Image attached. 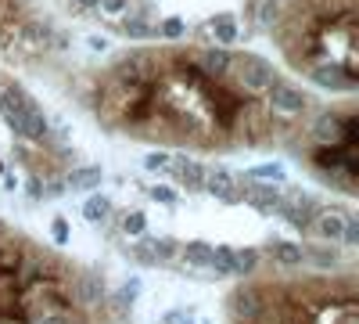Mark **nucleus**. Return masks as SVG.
Segmentation results:
<instances>
[{"label":"nucleus","instance_id":"nucleus-28","mask_svg":"<svg viewBox=\"0 0 359 324\" xmlns=\"http://www.w3.org/2000/svg\"><path fill=\"white\" fill-rule=\"evenodd\" d=\"M248 176H252V181H284V169L280 166H273V162H266V166H252L248 169Z\"/></svg>","mask_w":359,"mask_h":324},{"label":"nucleus","instance_id":"nucleus-13","mask_svg":"<svg viewBox=\"0 0 359 324\" xmlns=\"http://www.w3.org/2000/svg\"><path fill=\"white\" fill-rule=\"evenodd\" d=\"M269 256H273V263H280V267H302L306 263V249L298 242H284V238L269 242Z\"/></svg>","mask_w":359,"mask_h":324},{"label":"nucleus","instance_id":"nucleus-8","mask_svg":"<svg viewBox=\"0 0 359 324\" xmlns=\"http://www.w3.org/2000/svg\"><path fill=\"white\" fill-rule=\"evenodd\" d=\"M345 216H348V213H341L338 205H331V209H316L309 231H316V238H320V242H341Z\"/></svg>","mask_w":359,"mask_h":324},{"label":"nucleus","instance_id":"nucleus-14","mask_svg":"<svg viewBox=\"0 0 359 324\" xmlns=\"http://www.w3.org/2000/svg\"><path fill=\"white\" fill-rule=\"evenodd\" d=\"M245 198L255 205L259 213H266V216H269V213H277V205H280V198H284V195H280L273 184H252V188L245 191Z\"/></svg>","mask_w":359,"mask_h":324},{"label":"nucleus","instance_id":"nucleus-16","mask_svg":"<svg viewBox=\"0 0 359 324\" xmlns=\"http://www.w3.org/2000/svg\"><path fill=\"white\" fill-rule=\"evenodd\" d=\"M306 263H313L316 271H334L341 263V252L334 249V242H323V245H309L306 249Z\"/></svg>","mask_w":359,"mask_h":324},{"label":"nucleus","instance_id":"nucleus-12","mask_svg":"<svg viewBox=\"0 0 359 324\" xmlns=\"http://www.w3.org/2000/svg\"><path fill=\"white\" fill-rule=\"evenodd\" d=\"M169 169L180 176V184H184L187 191H198V188L205 184V166H201L198 159H172Z\"/></svg>","mask_w":359,"mask_h":324},{"label":"nucleus","instance_id":"nucleus-25","mask_svg":"<svg viewBox=\"0 0 359 324\" xmlns=\"http://www.w3.org/2000/svg\"><path fill=\"white\" fill-rule=\"evenodd\" d=\"M158 37H165V40H184V37H187V22L180 18V15L162 18V22H158Z\"/></svg>","mask_w":359,"mask_h":324},{"label":"nucleus","instance_id":"nucleus-24","mask_svg":"<svg viewBox=\"0 0 359 324\" xmlns=\"http://www.w3.org/2000/svg\"><path fill=\"white\" fill-rule=\"evenodd\" d=\"M259 267V249H233V274L237 278H248Z\"/></svg>","mask_w":359,"mask_h":324},{"label":"nucleus","instance_id":"nucleus-9","mask_svg":"<svg viewBox=\"0 0 359 324\" xmlns=\"http://www.w3.org/2000/svg\"><path fill=\"white\" fill-rule=\"evenodd\" d=\"M208 195H212V198H219V202H241L245 195L241 191H237V181H233V176L226 173V169H212V173H205V184H201Z\"/></svg>","mask_w":359,"mask_h":324},{"label":"nucleus","instance_id":"nucleus-27","mask_svg":"<svg viewBox=\"0 0 359 324\" xmlns=\"http://www.w3.org/2000/svg\"><path fill=\"white\" fill-rule=\"evenodd\" d=\"M144 231H147V216H144L140 209H133V213L123 216V234H133V238H140Z\"/></svg>","mask_w":359,"mask_h":324},{"label":"nucleus","instance_id":"nucleus-29","mask_svg":"<svg viewBox=\"0 0 359 324\" xmlns=\"http://www.w3.org/2000/svg\"><path fill=\"white\" fill-rule=\"evenodd\" d=\"M97 11L108 15V18H118L130 11V0H97Z\"/></svg>","mask_w":359,"mask_h":324},{"label":"nucleus","instance_id":"nucleus-26","mask_svg":"<svg viewBox=\"0 0 359 324\" xmlns=\"http://www.w3.org/2000/svg\"><path fill=\"white\" fill-rule=\"evenodd\" d=\"M33 324H72V313H69L65 306H50V310L36 313Z\"/></svg>","mask_w":359,"mask_h":324},{"label":"nucleus","instance_id":"nucleus-5","mask_svg":"<svg viewBox=\"0 0 359 324\" xmlns=\"http://www.w3.org/2000/svg\"><path fill=\"white\" fill-rule=\"evenodd\" d=\"M320 209V205L309 198V195H302V191H291L287 198H280V205H277V213L294 227V231H309V223H313V213Z\"/></svg>","mask_w":359,"mask_h":324},{"label":"nucleus","instance_id":"nucleus-35","mask_svg":"<svg viewBox=\"0 0 359 324\" xmlns=\"http://www.w3.org/2000/svg\"><path fill=\"white\" fill-rule=\"evenodd\" d=\"M162 324H194V320H191V310H169Z\"/></svg>","mask_w":359,"mask_h":324},{"label":"nucleus","instance_id":"nucleus-39","mask_svg":"<svg viewBox=\"0 0 359 324\" xmlns=\"http://www.w3.org/2000/svg\"><path fill=\"white\" fill-rule=\"evenodd\" d=\"M133 252H137V259L144 263V267H151V263H155V256H151V249H147V242H144V245H137Z\"/></svg>","mask_w":359,"mask_h":324},{"label":"nucleus","instance_id":"nucleus-42","mask_svg":"<svg viewBox=\"0 0 359 324\" xmlns=\"http://www.w3.org/2000/svg\"><path fill=\"white\" fill-rule=\"evenodd\" d=\"M0 176H4V162H0Z\"/></svg>","mask_w":359,"mask_h":324},{"label":"nucleus","instance_id":"nucleus-21","mask_svg":"<svg viewBox=\"0 0 359 324\" xmlns=\"http://www.w3.org/2000/svg\"><path fill=\"white\" fill-rule=\"evenodd\" d=\"M83 216H86L90 223H104V220L111 216V202H108L104 195H90L86 205H83Z\"/></svg>","mask_w":359,"mask_h":324},{"label":"nucleus","instance_id":"nucleus-15","mask_svg":"<svg viewBox=\"0 0 359 324\" xmlns=\"http://www.w3.org/2000/svg\"><path fill=\"white\" fill-rule=\"evenodd\" d=\"M341 119L345 115H338V112H323L320 119L313 123V137L320 144H338L341 141Z\"/></svg>","mask_w":359,"mask_h":324},{"label":"nucleus","instance_id":"nucleus-22","mask_svg":"<svg viewBox=\"0 0 359 324\" xmlns=\"http://www.w3.org/2000/svg\"><path fill=\"white\" fill-rule=\"evenodd\" d=\"M208 267L223 278H237L233 274V249L230 245H212V259H208Z\"/></svg>","mask_w":359,"mask_h":324},{"label":"nucleus","instance_id":"nucleus-38","mask_svg":"<svg viewBox=\"0 0 359 324\" xmlns=\"http://www.w3.org/2000/svg\"><path fill=\"white\" fill-rule=\"evenodd\" d=\"M62 191H65V181H50V184H43V195H47V198H62Z\"/></svg>","mask_w":359,"mask_h":324},{"label":"nucleus","instance_id":"nucleus-7","mask_svg":"<svg viewBox=\"0 0 359 324\" xmlns=\"http://www.w3.org/2000/svg\"><path fill=\"white\" fill-rule=\"evenodd\" d=\"M309 79L316 83V86H323V91H345V94H352L355 91V72H348V69H341V65H316V69H309Z\"/></svg>","mask_w":359,"mask_h":324},{"label":"nucleus","instance_id":"nucleus-17","mask_svg":"<svg viewBox=\"0 0 359 324\" xmlns=\"http://www.w3.org/2000/svg\"><path fill=\"white\" fill-rule=\"evenodd\" d=\"M208 29H212L216 44H223V47H230V44H233L237 37H241V25H237V15H230V11L216 15L212 22H208Z\"/></svg>","mask_w":359,"mask_h":324},{"label":"nucleus","instance_id":"nucleus-30","mask_svg":"<svg viewBox=\"0 0 359 324\" xmlns=\"http://www.w3.org/2000/svg\"><path fill=\"white\" fill-rule=\"evenodd\" d=\"M169 162H172L169 152H151V155L144 159V169H147V173H162V169H169Z\"/></svg>","mask_w":359,"mask_h":324},{"label":"nucleus","instance_id":"nucleus-3","mask_svg":"<svg viewBox=\"0 0 359 324\" xmlns=\"http://www.w3.org/2000/svg\"><path fill=\"white\" fill-rule=\"evenodd\" d=\"M266 105H269V112H277V115H306L309 98H306V91H298V86L277 79L266 91Z\"/></svg>","mask_w":359,"mask_h":324},{"label":"nucleus","instance_id":"nucleus-36","mask_svg":"<svg viewBox=\"0 0 359 324\" xmlns=\"http://www.w3.org/2000/svg\"><path fill=\"white\" fill-rule=\"evenodd\" d=\"M118 292H123V296H126V299H130V303H133V299H137V296H140V281H137V278H130V281H126V285H123V288H118Z\"/></svg>","mask_w":359,"mask_h":324},{"label":"nucleus","instance_id":"nucleus-1","mask_svg":"<svg viewBox=\"0 0 359 324\" xmlns=\"http://www.w3.org/2000/svg\"><path fill=\"white\" fill-rule=\"evenodd\" d=\"M226 76H233V83L245 86V91H252V94H266L269 86L277 83L273 62H269V58H262V54H252V51L233 54V62H230V72H226Z\"/></svg>","mask_w":359,"mask_h":324},{"label":"nucleus","instance_id":"nucleus-33","mask_svg":"<svg viewBox=\"0 0 359 324\" xmlns=\"http://www.w3.org/2000/svg\"><path fill=\"white\" fill-rule=\"evenodd\" d=\"M50 238H54L57 245H65V242H69V220H65V216H57V220H54V227H50Z\"/></svg>","mask_w":359,"mask_h":324},{"label":"nucleus","instance_id":"nucleus-20","mask_svg":"<svg viewBox=\"0 0 359 324\" xmlns=\"http://www.w3.org/2000/svg\"><path fill=\"white\" fill-rule=\"evenodd\" d=\"M180 256H184L191 267H208V259H212V245L201 242V238H194V242H187V245H180Z\"/></svg>","mask_w":359,"mask_h":324},{"label":"nucleus","instance_id":"nucleus-32","mask_svg":"<svg viewBox=\"0 0 359 324\" xmlns=\"http://www.w3.org/2000/svg\"><path fill=\"white\" fill-rule=\"evenodd\" d=\"M22 252H11V249H0V274H15Z\"/></svg>","mask_w":359,"mask_h":324},{"label":"nucleus","instance_id":"nucleus-37","mask_svg":"<svg viewBox=\"0 0 359 324\" xmlns=\"http://www.w3.org/2000/svg\"><path fill=\"white\" fill-rule=\"evenodd\" d=\"M25 191H29V198H43V181H40V176H29Z\"/></svg>","mask_w":359,"mask_h":324},{"label":"nucleus","instance_id":"nucleus-34","mask_svg":"<svg viewBox=\"0 0 359 324\" xmlns=\"http://www.w3.org/2000/svg\"><path fill=\"white\" fill-rule=\"evenodd\" d=\"M151 198L162 202V205H176V191L165 188V184H155V188H151Z\"/></svg>","mask_w":359,"mask_h":324},{"label":"nucleus","instance_id":"nucleus-4","mask_svg":"<svg viewBox=\"0 0 359 324\" xmlns=\"http://www.w3.org/2000/svg\"><path fill=\"white\" fill-rule=\"evenodd\" d=\"M230 62H233V51L223 47V44L198 47V51H194V65H198V72H201L205 79H226Z\"/></svg>","mask_w":359,"mask_h":324},{"label":"nucleus","instance_id":"nucleus-10","mask_svg":"<svg viewBox=\"0 0 359 324\" xmlns=\"http://www.w3.org/2000/svg\"><path fill=\"white\" fill-rule=\"evenodd\" d=\"M118 33H123L126 40H155L158 37V22L126 11V15H118Z\"/></svg>","mask_w":359,"mask_h":324},{"label":"nucleus","instance_id":"nucleus-18","mask_svg":"<svg viewBox=\"0 0 359 324\" xmlns=\"http://www.w3.org/2000/svg\"><path fill=\"white\" fill-rule=\"evenodd\" d=\"M345 152H348V148H341V144H320V152L313 155V162H316L320 173H341Z\"/></svg>","mask_w":359,"mask_h":324},{"label":"nucleus","instance_id":"nucleus-31","mask_svg":"<svg viewBox=\"0 0 359 324\" xmlns=\"http://www.w3.org/2000/svg\"><path fill=\"white\" fill-rule=\"evenodd\" d=\"M341 242H345L348 249H355V245H359V216H345V231H341Z\"/></svg>","mask_w":359,"mask_h":324},{"label":"nucleus","instance_id":"nucleus-2","mask_svg":"<svg viewBox=\"0 0 359 324\" xmlns=\"http://www.w3.org/2000/svg\"><path fill=\"white\" fill-rule=\"evenodd\" d=\"M226 310L233 324H259L266 317V299L255 285H237L226 296Z\"/></svg>","mask_w":359,"mask_h":324},{"label":"nucleus","instance_id":"nucleus-23","mask_svg":"<svg viewBox=\"0 0 359 324\" xmlns=\"http://www.w3.org/2000/svg\"><path fill=\"white\" fill-rule=\"evenodd\" d=\"M144 242L151 249L155 263H172L180 256V242H172V238H144Z\"/></svg>","mask_w":359,"mask_h":324},{"label":"nucleus","instance_id":"nucleus-11","mask_svg":"<svg viewBox=\"0 0 359 324\" xmlns=\"http://www.w3.org/2000/svg\"><path fill=\"white\" fill-rule=\"evenodd\" d=\"M101 184H104L101 166H72V173L65 176V188H72V191H97Z\"/></svg>","mask_w":359,"mask_h":324},{"label":"nucleus","instance_id":"nucleus-40","mask_svg":"<svg viewBox=\"0 0 359 324\" xmlns=\"http://www.w3.org/2000/svg\"><path fill=\"white\" fill-rule=\"evenodd\" d=\"M86 44H90V51H108V47H111L104 37H86Z\"/></svg>","mask_w":359,"mask_h":324},{"label":"nucleus","instance_id":"nucleus-6","mask_svg":"<svg viewBox=\"0 0 359 324\" xmlns=\"http://www.w3.org/2000/svg\"><path fill=\"white\" fill-rule=\"evenodd\" d=\"M72 296H76V303H79V306H86V310L101 306V303L108 299L104 278H101V274H94V271H83V274L72 281Z\"/></svg>","mask_w":359,"mask_h":324},{"label":"nucleus","instance_id":"nucleus-19","mask_svg":"<svg viewBox=\"0 0 359 324\" xmlns=\"http://www.w3.org/2000/svg\"><path fill=\"white\" fill-rule=\"evenodd\" d=\"M252 22L259 29H273L280 22V0H252Z\"/></svg>","mask_w":359,"mask_h":324},{"label":"nucleus","instance_id":"nucleus-41","mask_svg":"<svg viewBox=\"0 0 359 324\" xmlns=\"http://www.w3.org/2000/svg\"><path fill=\"white\" fill-rule=\"evenodd\" d=\"M76 11H97V0H72Z\"/></svg>","mask_w":359,"mask_h":324}]
</instances>
